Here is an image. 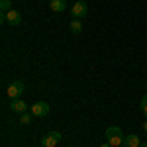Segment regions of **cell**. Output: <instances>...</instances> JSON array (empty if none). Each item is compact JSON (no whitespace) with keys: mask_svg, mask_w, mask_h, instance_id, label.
<instances>
[{"mask_svg":"<svg viewBox=\"0 0 147 147\" xmlns=\"http://www.w3.org/2000/svg\"><path fill=\"white\" fill-rule=\"evenodd\" d=\"M24 88H26V86H24V82H22V80H14L10 86H8L6 94L10 96L12 100H16V98H20V96L24 94Z\"/></svg>","mask_w":147,"mask_h":147,"instance_id":"obj_3","label":"cell"},{"mask_svg":"<svg viewBox=\"0 0 147 147\" xmlns=\"http://www.w3.org/2000/svg\"><path fill=\"white\" fill-rule=\"evenodd\" d=\"M71 14H73V20H80V18H84V16L88 14V4H86V2H82V0L75 2Z\"/></svg>","mask_w":147,"mask_h":147,"instance_id":"obj_2","label":"cell"},{"mask_svg":"<svg viewBox=\"0 0 147 147\" xmlns=\"http://www.w3.org/2000/svg\"><path fill=\"white\" fill-rule=\"evenodd\" d=\"M32 112H34V116H39V118H43V116H47L49 114V104L47 102H35L34 106L30 108Z\"/></svg>","mask_w":147,"mask_h":147,"instance_id":"obj_5","label":"cell"},{"mask_svg":"<svg viewBox=\"0 0 147 147\" xmlns=\"http://www.w3.org/2000/svg\"><path fill=\"white\" fill-rule=\"evenodd\" d=\"M139 147H147V141H143V143H141V145H139Z\"/></svg>","mask_w":147,"mask_h":147,"instance_id":"obj_16","label":"cell"},{"mask_svg":"<svg viewBox=\"0 0 147 147\" xmlns=\"http://www.w3.org/2000/svg\"><path fill=\"white\" fill-rule=\"evenodd\" d=\"M71 32H73V34H80V32H82L80 20H73V22H71Z\"/></svg>","mask_w":147,"mask_h":147,"instance_id":"obj_11","label":"cell"},{"mask_svg":"<svg viewBox=\"0 0 147 147\" xmlns=\"http://www.w3.org/2000/svg\"><path fill=\"white\" fill-rule=\"evenodd\" d=\"M124 134H122V129L118 127V125H110L108 129H106V141L110 143L112 147H120L124 145Z\"/></svg>","mask_w":147,"mask_h":147,"instance_id":"obj_1","label":"cell"},{"mask_svg":"<svg viewBox=\"0 0 147 147\" xmlns=\"http://www.w3.org/2000/svg\"><path fill=\"white\" fill-rule=\"evenodd\" d=\"M6 20H8V24H12V26H20V24H22V14L18 10H10V12H6Z\"/></svg>","mask_w":147,"mask_h":147,"instance_id":"obj_6","label":"cell"},{"mask_svg":"<svg viewBox=\"0 0 147 147\" xmlns=\"http://www.w3.org/2000/svg\"><path fill=\"white\" fill-rule=\"evenodd\" d=\"M139 108H141V112L147 116V94L143 96V98H141V104H139Z\"/></svg>","mask_w":147,"mask_h":147,"instance_id":"obj_13","label":"cell"},{"mask_svg":"<svg viewBox=\"0 0 147 147\" xmlns=\"http://www.w3.org/2000/svg\"><path fill=\"white\" fill-rule=\"evenodd\" d=\"M120 147H125V145H120Z\"/></svg>","mask_w":147,"mask_h":147,"instance_id":"obj_17","label":"cell"},{"mask_svg":"<svg viewBox=\"0 0 147 147\" xmlns=\"http://www.w3.org/2000/svg\"><path fill=\"white\" fill-rule=\"evenodd\" d=\"M143 131H145V134H147V120H145V122H143Z\"/></svg>","mask_w":147,"mask_h":147,"instance_id":"obj_14","label":"cell"},{"mask_svg":"<svg viewBox=\"0 0 147 147\" xmlns=\"http://www.w3.org/2000/svg\"><path fill=\"white\" fill-rule=\"evenodd\" d=\"M61 141V134L59 131H49L41 137V147H55Z\"/></svg>","mask_w":147,"mask_h":147,"instance_id":"obj_4","label":"cell"},{"mask_svg":"<svg viewBox=\"0 0 147 147\" xmlns=\"http://www.w3.org/2000/svg\"><path fill=\"white\" fill-rule=\"evenodd\" d=\"M124 145L125 147H139L141 145V141H139V137L136 134H129V136L124 137Z\"/></svg>","mask_w":147,"mask_h":147,"instance_id":"obj_9","label":"cell"},{"mask_svg":"<svg viewBox=\"0 0 147 147\" xmlns=\"http://www.w3.org/2000/svg\"><path fill=\"white\" fill-rule=\"evenodd\" d=\"M100 147H112V145H110V143H108V141H106V143H102Z\"/></svg>","mask_w":147,"mask_h":147,"instance_id":"obj_15","label":"cell"},{"mask_svg":"<svg viewBox=\"0 0 147 147\" xmlns=\"http://www.w3.org/2000/svg\"><path fill=\"white\" fill-rule=\"evenodd\" d=\"M32 120H34V112H32V110H30V112L20 114V124L28 125V124H32Z\"/></svg>","mask_w":147,"mask_h":147,"instance_id":"obj_10","label":"cell"},{"mask_svg":"<svg viewBox=\"0 0 147 147\" xmlns=\"http://www.w3.org/2000/svg\"><path fill=\"white\" fill-rule=\"evenodd\" d=\"M0 10H2V14L10 12V10H12V4H10V0H0Z\"/></svg>","mask_w":147,"mask_h":147,"instance_id":"obj_12","label":"cell"},{"mask_svg":"<svg viewBox=\"0 0 147 147\" xmlns=\"http://www.w3.org/2000/svg\"><path fill=\"white\" fill-rule=\"evenodd\" d=\"M12 112H16V114H24V112H28V104L24 100H20V98H16V100H12Z\"/></svg>","mask_w":147,"mask_h":147,"instance_id":"obj_7","label":"cell"},{"mask_svg":"<svg viewBox=\"0 0 147 147\" xmlns=\"http://www.w3.org/2000/svg\"><path fill=\"white\" fill-rule=\"evenodd\" d=\"M49 8H51V12H65V8H67V2L65 0H49Z\"/></svg>","mask_w":147,"mask_h":147,"instance_id":"obj_8","label":"cell"}]
</instances>
